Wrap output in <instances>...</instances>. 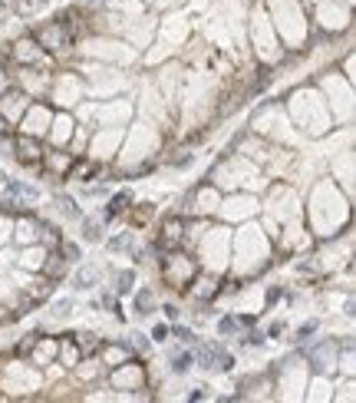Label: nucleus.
<instances>
[{
  "instance_id": "f257e3e1",
  "label": "nucleus",
  "mask_w": 356,
  "mask_h": 403,
  "mask_svg": "<svg viewBox=\"0 0 356 403\" xmlns=\"http://www.w3.org/2000/svg\"><path fill=\"white\" fill-rule=\"evenodd\" d=\"M201 360H205L201 367H214V370H228V367H231V357L224 354L221 347H214V344L201 350Z\"/></svg>"
},
{
  "instance_id": "f03ea898",
  "label": "nucleus",
  "mask_w": 356,
  "mask_h": 403,
  "mask_svg": "<svg viewBox=\"0 0 356 403\" xmlns=\"http://www.w3.org/2000/svg\"><path fill=\"white\" fill-rule=\"evenodd\" d=\"M66 30L63 27H43V30H40V43H43V47L47 50H60V47H66Z\"/></svg>"
},
{
  "instance_id": "7ed1b4c3",
  "label": "nucleus",
  "mask_w": 356,
  "mask_h": 403,
  "mask_svg": "<svg viewBox=\"0 0 356 403\" xmlns=\"http://www.w3.org/2000/svg\"><path fill=\"white\" fill-rule=\"evenodd\" d=\"M17 159H20V162H27V166H30V162H40L37 143H33V139H20V143H17Z\"/></svg>"
},
{
  "instance_id": "20e7f679",
  "label": "nucleus",
  "mask_w": 356,
  "mask_h": 403,
  "mask_svg": "<svg viewBox=\"0 0 356 403\" xmlns=\"http://www.w3.org/2000/svg\"><path fill=\"white\" fill-rule=\"evenodd\" d=\"M175 241H178V221H168L165 235H162V245H175Z\"/></svg>"
},
{
  "instance_id": "39448f33",
  "label": "nucleus",
  "mask_w": 356,
  "mask_h": 403,
  "mask_svg": "<svg viewBox=\"0 0 356 403\" xmlns=\"http://www.w3.org/2000/svg\"><path fill=\"white\" fill-rule=\"evenodd\" d=\"M172 367H175V370H178V373H185V370H188V367H191V354H178V357H175V360H172Z\"/></svg>"
},
{
  "instance_id": "423d86ee",
  "label": "nucleus",
  "mask_w": 356,
  "mask_h": 403,
  "mask_svg": "<svg viewBox=\"0 0 356 403\" xmlns=\"http://www.w3.org/2000/svg\"><path fill=\"white\" fill-rule=\"evenodd\" d=\"M126 202H129V195H126V192H122V195H116V198H112V205H109V215L122 212V208H126Z\"/></svg>"
},
{
  "instance_id": "0eeeda50",
  "label": "nucleus",
  "mask_w": 356,
  "mask_h": 403,
  "mask_svg": "<svg viewBox=\"0 0 356 403\" xmlns=\"http://www.w3.org/2000/svg\"><path fill=\"white\" fill-rule=\"evenodd\" d=\"M116 281H119V285H116L119 291H129V288H132V281H135V278H132V271H129V275H119Z\"/></svg>"
},
{
  "instance_id": "6e6552de",
  "label": "nucleus",
  "mask_w": 356,
  "mask_h": 403,
  "mask_svg": "<svg viewBox=\"0 0 356 403\" xmlns=\"http://www.w3.org/2000/svg\"><path fill=\"white\" fill-rule=\"evenodd\" d=\"M93 278H96V275H93V271H89V268H86V271H83V275H79V281H76V288H93Z\"/></svg>"
},
{
  "instance_id": "1a4fd4ad",
  "label": "nucleus",
  "mask_w": 356,
  "mask_h": 403,
  "mask_svg": "<svg viewBox=\"0 0 356 403\" xmlns=\"http://www.w3.org/2000/svg\"><path fill=\"white\" fill-rule=\"evenodd\" d=\"M60 208H63L66 215H79V208H73V202H70V198H60Z\"/></svg>"
},
{
  "instance_id": "9d476101",
  "label": "nucleus",
  "mask_w": 356,
  "mask_h": 403,
  "mask_svg": "<svg viewBox=\"0 0 356 403\" xmlns=\"http://www.w3.org/2000/svg\"><path fill=\"white\" fill-rule=\"evenodd\" d=\"M63 254H66V261H76V258H79V248L66 245V248H63Z\"/></svg>"
},
{
  "instance_id": "9b49d317",
  "label": "nucleus",
  "mask_w": 356,
  "mask_h": 403,
  "mask_svg": "<svg viewBox=\"0 0 356 403\" xmlns=\"http://www.w3.org/2000/svg\"><path fill=\"white\" fill-rule=\"evenodd\" d=\"M149 298H152V291H142V294H139V311L149 308Z\"/></svg>"
},
{
  "instance_id": "f8f14e48",
  "label": "nucleus",
  "mask_w": 356,
  "mask_h": 403,
  "mask_svg": "<svg viewBox=\"0 0 356 403\" xmlns=\"http://www.w3.org/2000/svg\"><path fill=\"white\" fill-rule=\"evenodd\" d=\"M7 132H10V129H7V119L0 116V136H7Z\"/></svg>"
}]
</instances>
